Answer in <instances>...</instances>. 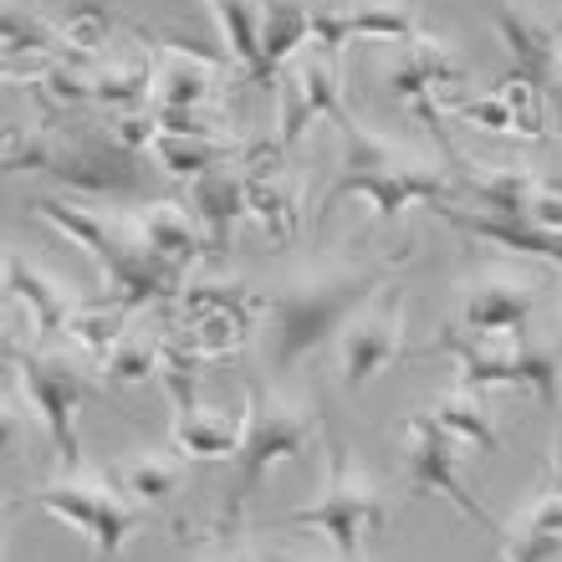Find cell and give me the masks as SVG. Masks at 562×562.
I'll return each instance as SVG.
<instances>
[{"mask_svg": "<svg viewBox=\"0 0 562 562\" xmlns=\"http://www.w3.org/2000/svg\"><path fill=\"white\" fill-rule=\"evenodd\" d=\"M312 435H323V404L307 409V404L286 400V394H271L261 379L246 384V429H240V450H236V475L225 486L221 517L210 527L215 542H236L240 521H246V506L256 502V491L277 471L281 460H296L312 445Z\"/></svg>", "mask_w": 562, "mask_h": 562, "instance_id": "3957f363", "label": "cell"}, {"mask_svg": "<svg viewBox=\"0 0 562 562\" xmlns=\"http://www.w3.org/2000/svg\"><path fill=\"white\" fill-rule=\"evenodd\" d=\"M179 307H184V317H194V312H240V317H267L271 296L251 292V286H240V281H190L184 292H179Z\"/></svg>", "mask_w": 562, "mask_h": 562, "instance_id": "f546056e", "label": "cell"}, {"mask_svg": "<svg viewBox=\"0 0 562 562\" xmlns=\"http://www.w3.org/2000/svg\"><path fill=\"white\" fill-rule=\"evenodd\" d=\"M164 358V327H123L113 353L98 363L108 384H144L148 373H159Z\"/></svg>", "mask_w": 562, "mask_h": 562, "instance_id": "484cf974", "label": "cell"}, {"mask_svg": "<svg viewBox=\"0 0 562 562\" xmlns=\"http://www.w3.org/2000/svg\"><path fill=\"white\" fill-rule=\"evenodd\" d=\"M415 358H450L456 379L471 389H532L542 409H558L562 394V363L558 348H548L542 338H481L471 327L445 323L425 348H415Z\"/></svg>", "mask_w": 562, "mask_h": 562, "instance_id": "5b68a950", "label": "cell"}, {"mask_svg": "<svg viewBox=\"0 0 562 562\" xmlns=\"http://www.w3.org/2000/svg\"><path fill=\"white\" fill-rule=\"evenodd\" d=\"M558 134H562V103H558Z\"/></svg>", "mask_w": 562, "mask_h": 562, "instance_id": "7bdbcfd3", "label": "cell"}, {"mask_svg": "<svg viewBox=\"0 0 562 562\" xmlns=\"http://www.w3.org/2000/svg\"><path fill=\"white\" fill-rule=\"evenodd\" d=\"M460 82H471V67L460 61V52L440 36H419L400 52V57L384 61V88L400 98V103H419V98H440V92H456Z\"/></svg>", "mask_w": 562, "mask_h": 562, "instance_id": "5bb4252c", "label": "cell"}, {"mask_svg": "<svg viewBox=\"0 0 562 562\" xmlns=\"http://www.w3.org/2000/svg\"><path fill=\"white\" fill-rule=\"evenodd\" d=\"M57 148H61V138L52 134V128H21V123H11V128H5V175L52 169V164H57Z\"/></svg>", "mask_w": 562, "mask_h": 562, "instance_id": "d6a6232c", "label": "cell"}, {"mask_svg": "<svg viewBox=\"0 0 562 562\" xmlns=\"http://www.w3.org/2000/svg\"><path fill=\"white\" fill-rule=\"evenodd\" d=\"M558 61H562V26H558Z\"/></svg>", "mask_w": 562, "mask_h": 562, "instance_id": "b9f144b4", "label": "cell"}, {"mask_svg": "<svg viewBox=\"0 0 562 562\" xmlns=\"http://www.w3.org/2000/svg\"><path fill=\"white\" fill-rule=\"evenodd\" d=\"M312 123H317V119H312L307 98H302V82H296V72L286 67V72L277 77V138H281V148L292 154Z\"/></svg>", "mask_w": 562, "mask_h": 562, "instance_id": "e575fe53", "label": "cell"}, {"mask_svg": "<svg viewBox=\"0 0 562 562\" xmlns=\"http://www.w3.org/2000/svg\"><path fill=\"white\" fill-rule=\"evenodd\" d=\"M240 429L246 419L215 415V409H190V415H175V429H169V450H179L184 460H236L240 450Z\"/></svg>", "mask_w": 562, "mask_h": 562, "instance_id": "44dd1931", "label": "cell"}, {"mask_svg": "<svg viewBox=\"0 0 562 562\" xmlns=\"http://www.w3.org/2000/svg\"><path fill=\"white\" fill-rule=\"evenodd\" d=\"M456 113L471 123V128H481V134H496V138L517 134V119H512V108H506L502 92H481V98H465Z\"/></svg>", "mask_w": 562, "mask_h": 562, "instance_id": "d590c367", "label": "cell"}, {"mask_svg": "<svg viewBox=\"0 0 562 562\" xmlns=\"http://www.w3.org/2000/svg\"><path fill=\"white\" fill-rule=\"evenodd\" d=\"M154 164H159L169 179H184V184H194V179L215 175V169H225V164L236 159V144L231 138H184V134H159L154 138Z\"/></svg>", "mask_w": 562, "mask_h": 562, "instance_id": "603a6c76", "label": "cell"}, {"mask_svg": "<svg viewBox=\"0 0 562 562\" xmlns=\"http://www.w3.org/2000/svg\"><path fill=\"white\" fill-rule=\"evenodd\" d=\"M456 450H460V440L440 425V419L429 415V409H419V415L404 419V481H409V491H415V496H445L460 517L475 521L481 532H491L496 542H502L506 527L481 506L475 491H465Z\"/></svg>", "mask_w": 562, "mask_h": 562, "instance_id": "ba28073f", "label": "cell"}, {"mask_svg": "<svg viewBox=\"0 0 562 562\" xmlns=\"http://www.w3.org/2000/svg\"><path fill=\"white\" fill-rule=\"evenodd\" d=\"M26 496L57 521H67L72 532L88 537L98 562H113L123 552V542L138 532V502H128L108 471L103 475L67 471L61 481H46V486L26 491Z\"/></svg>", "mask_w": 562, "mask_h": 562, "instance_id": "52a82bcc", "label": "cell"}, {"mask_svg": "<svg viewBox=\"0 0 562 562\" xmlns=\"http://www.w3.org/2000/svg\"><path fill=\"white\" fill-rule=\"evenodd\" d=\"M251 327L256 323H251V317H240V312H194L179 338L190 342V348L205 358V363H215V358H231V353H236Z\"/></svg>", "mask_w": 562, "mask_h": 562, "instance_id": "f1b7e54d", "label": "cell"}, {"mask_svg": "<svg viewBox=\"0 0 562 562\" xmlns=\"http://www.w3.org/2000/svg\"><path fill=\"white\" fill-rule=\"evenodd\" d=\"M491 26L512 52V72L532 77L537 88L552 98V77H558V26L548 15H537L527 0H491Z\"/></svg>", "mask_w": 562, "mask_h": 562, "instance_id": "7c38bea8", "label": "cell"}, {"mask_svg": "<svg viewBox=\"0 0 562 562\" xmlns=\"http://www.w3.org/2000/svg\"><path fill=\"white\" fill-rule=\"evenodd\" d=\"M348 26H353V36H369V42L409 46L425 36V15L409 0H358V5H348Z\"/></svg>", "mask_w": 562, "mask_h": 562, "instance_id": "d4e9b609", "label": "cell"}, {"mask_svg": "<svg viewBox=\"0 0 562 562\" xmlns=\"http://www.w3.org/2000/svg\"><path fill=\"white\" fill-rule=\"evenodd\" d=\"M108 475L119 481V491L128 496V502L138 506H169L179 496V486H184V456H164V450H134V456H123L108 465Z\"/></svg>", "mask_w": 562, "mask_h": 562, "instance_id": "ffe728a7", "label": "cell"}, {"mask_svg": "<svg viewBox=\"0 0 562 562\" xmlns=\"http://www.w3.org/2000/svg\"><path fill=\"white\" fill-rule=\"evenodd\" d=\"M113 138L128 148H138V154H148L154 148V138H159V119H154V108H138V113H119V123H113Z\"/></svg>", "mask_w": 562, "mask_h": 562, "instance_id": "8d00e7d4", "label": "cell"}, {"mask_svg": "<svg viewBox=\"0 0 562 562\" xmlns=\"http://www.w3.org/2000/svg\"><path fill=\"white\" fill-rule=\"evenodd\" d=\"M113 31H119V21H113V11L108 5H77L67 21H61V42H67V57H88V61H103L108 46H113Z\"/></svg>", "mask_w": 562, "mask_h": 562, "instance_id": "4dcf8cb0", "label": "cell"}, {"mask_svg": "<svg viewBox=\"0 0 562 562\" xmlns=\"http://www.w3.org/2000/svg\"><path fill=\"white\" fill-rule=\"evenodd\" d=\"M5 363H11V379L21 384L26 394L31 415L42 419L46 440L57 450L61 471H82V450H77V415H82V404H88V379H82V363L67 358L61 348L52 342H5Z\"/></svg>", "mask_w": 562, "mask_h": 562, "instance_id": "8992f818", "label": "cell"}, {"mask_svg": "<svg viewBox=\"0 0 562 562\" xmlns=\"http://www.w3.org/2000/svg\"><path fill=\"white\" fill-rule=\"evenodd\" d=\"M190 205H194V221L205 225V236H210V256L231 251V231L251 215V205H246V179H240L236 169H215V175L194 179Z\"/></svg>", "mask_w": 562, "mask_h": 562, "instance_id": "d6986e66", "label": "cell"}, {"mask_svg": "<svg viewBox=\"0 0 562 562\" xmlns=\"http://www.w3.org/2000/svg\"><path fill=\"white\" fill-rule=\"evenodd\" d=\"M542 312V281L517 271H481L460 286L456 323L481 338H527Z\"/></svg>", "mask_w": 562, "mask_h": 562, "instance_id": "30bf717a", "label": "cell"}, {"mask_svg": "<svg viewBox=\"0 0 562 562\" xmlns=\"http://www.w3.org/2000/svg\"><path fill=\"white\" fill-rule=\"evenodd\" d=\"M323 450H327V486H323V496H317L312 506H302V512H292L286 527H312V532H323L327 542H333L338 558L363 562L369 542L384 532L389 502H384V491L358 471L353 445L342 440L338 415H333L327 404H323Z\"/></svg>", "mask_w": 562, "mask_h": 562, "instance_id": "277c9868", "label": "cell"}, {"mask_svg": "<svg viewBox=\"0 0 562 562\" xmlns=\"http://www.w3.org/2000/svg\"><path fill=\"white\" fill-rule=\"evenodd\" d=\"M57 61H61V52H5V77H11V82H21V77H26L31 88H36V82H42Z\"/></svg>", "mask_w": 562, "mask_h": 562, "instance_id": "74e56055", "label": "cell"}, {"mask_svg": "<svg viewBox=\"0 0 562 562\" xmlns=\"http://www.w3.org/2000/svg\"><path fill=\"white\" fill-rule=\"evenodd\" d=\"M261 5V72L256 88H271L286 61L312 46V0H256Z\"/></svg>", "mask_w": 562, "mask_h": 562, "instance_id": "ac0fdd59", "label": "cell"}, {"mask_svg": "<svg viewBox=\"0 0 562 562\" xmlns=\"http://www.w3.org/2000/svg\"><path fill=\"white\" fill-rule=\"evenodd\" d=\"M134 231L148 251L175 261V267H194L200 256H210L205 225L194 221V210H184L179 200H148L134 215Z\"/></svg>", "mask_w": 562, "mask_h": 562, "instance_id": "e0dca14e", "label": "cell"}, {"mask_svg": "<svg viewBox=\"0 0 562 562\" xmlns=\"http://www.w3.org/2000/svg\"><path fill=\"white\" fill-rule=\"evenodd\" d=\"M450 175L460 179V190L471 194L481 210L491 215H527L532 200L548 184L537 179L532 164H481V159H460L450 164Z\"/></svg>", "mask_w": 562, "mask_h": 562, "instance_id": "2e32d148", "label": "cell"}, {"mask_svg": "<svg viewBox=\"0 0 562 562\" xmlns=\"http://www.w3.org/2000/svg\"><path fill=\"white\" fill-rule=\"evenodd\" d=\"M404 353V296H373L338 333V379L342 389H363Z\"/></svg>", "mask_w": 562, "mask_h": 562, "instance_id": "8fae6325", "label": "cell"}, {"mask_svg": "<svg viewBox=\"0 0 562 562\" xmlns=\"http://www.w3.org/2000/svg\"><path fill=\"white\" fill-rule=\"evenodd\" d=\"M338 138H342V169L338 179L323 190V205L312 215V225H323L342 200H369L373 205V221H394L404 215L409 205H460V179L440 164L419 159L409 148H400L394 138L373 134L363 128L358 119L338 123Z\"/></svg>", "mask_w": 562, "mask_h": 562, "instance_id": "6da1fadb", "label": "cell"}, {"mask_svg": "<svg viewBox=\"0 0 562 562\" xmlns=\"http://www.w3.org/2000/svg\"><path fill=\"white\" fill-rule=\"evenodd\" d=\"M527 221L548 225V231H558V236H562V190H552V184H548V190H542V194L532 200V210H527Z\"/></svg>", "mask_w": 562, "mask_h": 562, "instance_id": "f35d334b", "label": "cell"}, {"mask_svg": "<svg viewBox=\"0 0 562 562\" xmlns=\"http://www.w3.org/2000/svg\"><path fill=\"white\" fill-rule=\"evenodd\" d=\"M496 92H502L506 108H512V119H517V134L521 138H548V92L537 88L532 77L506 72L502 82H496Z\"/></svg>", "mask_w": 562, "mask_h": 562, "instance_id": "1f68e13d", "label": "cell"}, {"mask_svg": "<svg viewBox=\"0 0 562 562\" xmlns=\"http://www.w3.org/2000/svg\"><path fill=\"white\" fill-rule=\"evenodd\" d=\"M445 225H456L460 236L491 240L502 251L521 256V261H548V267L562 271V236L548 231V225L527 221V215H491V210H460V205H435Z\"/></svg>", "mask_w": 562, "mask_h": 562, "instance_id": "9a60e30c", "label": "cell"}, {"mask_svg": "<svg viewBox=\"0 0 562 562\" xmlns=\"http://www.w3.org/2000/svg\"><path fill=\"white\" fill-rule=\"evenodd\" d=\"M5 292L31 312V342H52L67 333V323L77 317L82 307V292H77L72 281L52 277L42 271L36 261H26L21 251H5Z\"/></svg>", "mask_w": 562, "mask_h": 562, "instance_id": "4fadbf2b", "label": "cell"}, {"mask_svg": "<svg viewBox=\"0 0 562 562\" xmlns=\"http://www.w3.org/2000/svg\"><path fill=\"white\" fill-rule=\"evenodd\" d=\"M123 327H128V317H123L113 302H82L61 338L72 342L77 353H88L92 363H103V358L113 353V342L123 338Z\"/></svg>", "mask_w": 562, "mask_h": 562, "instance_id": "83f0119b", "label": "cell"}, {"mask_svg": "<svg viewBox=\"0 0 562 562\" xmlns=\"http://www.w3.org/2000/svg\"><path fill=\"white\" fill-rule=\"evenodd\" d=\"M200 562H261V558H251V552L236 548V542H221V548L210 552V558H200Z\"/></svg>", "mask_w": 562, "mask_h": 562, "instance_id": "ab89813d", "label": "cell"}, {"mask_svg": "<svg viewBox=\"0 0 562 562\" xmlns=\"http://www.w3.org/2000/svg\"><path fill=\"white\" fill-rule=\"evenodd\" d=\"M92 103L108 113H138L154 103V61H92Z\"/></svg>", "mask_w": 562, "mask_h": 562, "instance_id": "cb8c5ba5", "label": "cell"}, {"mask_svg": "<svg viewBox=\"0 0 562 562\" xmlns=\"http://www.w3.org/2000/svg\"><path fill=\"white\" fill-rule=\"evenodd\" d=\"M46 175L67 184V190L88 194V200H144L148 194V169L138 164V148L119 144L113 134H82L61 138L57 164Z\"/></svg>", "mask_w": 562, "mask_h": 562, "instance_id": "9c48e42d", "label": "cell"}, {"mask_svg": "<svg viewBox=\"0 0 562 562\" xmlns=\"http://www.w3.org/2000/svg\"><path fill=\"white\" fill-rule=\"evenodd\" d=\"M409 261V256H400ZM400 261H369V267H317L296 271L281 281V292L271 296V327H267V363L271 373H292L302 358H312L327 338H338L342 323L353 317L363 302L379 296Z\"/></svg>", "mask_w": 562, "mask_h": 562, "instance_id": "7a4b0ae2", "label": "cell"}, {"mask_svg": "<svg viewBox=\"0 0 562 562\" xmlns=\"http://www.w3.org/2000/svg\"><path fill=\"white\" fill-rule=\"evenodd\" d=\"M5 52H61L67 57V42L42 15L21 11V0H5Z\"/></svg>", "mask_w": 562, "mask_h": 562, "instance_id": "836d02e7", "label": "cell"}, {"mask_svg": "<svg viewBox=\"0 0 562 562\" xmlns=\"http://www.w3.org/2000/svg\"><path fill=\"white\" fill-rule=\"evenodd\" d=\"M267 562H312V558H267ZM342 562H348V558H342Z\"/></svg>", "mask_w": 562, "mask_h": 562, "instance_id": "60d3db41", "label": "cell"}, {"mask_svg": "<svg viewBox=\"0 0 562 562\" xmlns=\"http://www.w3.org/2000/svg\"><path fill=\"white\" fill-rule=\"evenodd\" d=\"M429 415L440 419V425L450 429L460 445H475L481 456H496V450H502V435H496V419H491L486 400H481V389L456 384L450 394H440V400L429 404Z\"/></svg>", "mask_w": 562, "mask_h": 562, "instance_id": "7402d4cb", "label": "cell"}, {"mask_svg": "<svg viewBox=\"0 0 562 562\" xmlns=\"http://www.w3.org/2000/svg\"><path fill=\"white\" fill-rule=\"evenodd\" d=\"M200 369H205V358L194 353L190 342L179 338V333H164V358H159V384L175 404V415H190L200 409Z\"/></svg>", "mask_w": 562, "mask_h": 562, "instance_id": "4316f807", "label": "cell"}]
</instances>
